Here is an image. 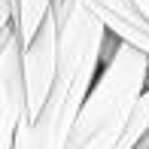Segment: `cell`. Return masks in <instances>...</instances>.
I'll return each instance as SVG.
<instances>
[{
  "label": "cell",
  "mask_w": 149,
  "mask_h": 149,
  "mask_svg": "<svg viewBox=\"0 0 149 149\" xmlns=\"http://www.w3.org/2000/svg\"><path fill=\"white\" fill-rule=\"evenodd\" d=\"M12 28V0H0V33Z\"/></svg>",
  "instance_id": "8992f818"
},
{
  "label": "cell",
  "mask_w": 149,
  "mask_h": 149,
  "mask_svg": "<svg viewBox=\"0 0 149 149\" xmlns=\"http://www.w3.org/2000/svg\"><path fill=\"white\" fill-rule=\"evenodd\" d=\"M22 52L15 28L0 33V149H15L18 125H22L28 104H24V73H22Z\"/></svg>",
  "instance_id": "3957f363"
},
{
  "label": "cell",
  "mask_w": 149,
  "mask_h": 149,
  "mask_svg": "<svg viewBox=\"0 0 149 149\" xmlns=\"http://www.w3.org/2000/svg\"><path fill=\"white\" fill-rule=\"evenodd\" d=\"M134 3H137V6H140V9H143V15L149 18V0H134Z\"/></svg>",
  "instance_id": "52a82bcc"
},
{
  "label": "cell",
  "mask_w": 149,
  "mask_h": 149,
  "mask_svg": "<svg viewBox=\"0 0 149 149\" xmlns=\"http://www.w3.org/2000/svg\"><path fill=\"white\" fill-rule=\"evenodd\" d=\"M146 85L149 55L116 37H107L104 64L76 116L67 149H116Z\"/></svg>",
  "instance_id": "6da1fadb"
},
{
  "label": "cell",
  "mask_w": 149,
  "mask_h": 149,
  "mask_svg": "<svg viewBox=\"0 0 149 149\" xmlns=\"http://www.w3.org/2000/svg\"><path fill=\"white\" fill-rule=\"evenodd\" d=\"M79 3L100 18L110 37L149 55V18L134 0H79Z\"/></svg>",
  "instance_id": "277c9868"
},
{
  "label": "cell",
  "mask_w": 149,
  "mask_h": 149,
  "mask_svg": "<svg viewBox=\"0 0 149 149\" xmlns=\"http://www.w3.org/2000/svg\"><path fill=\"white\" fill-rule=\"evenodd\" d=\"M22 73H24V104H28L24 119L37 122L52 88H55V76H58V12H55V6H52L49 18L43 22V28L37 31V37L24 46Z\"/></svg>",
  "instance_id": "7a4b0ae2"
},
{
  "label": "cell",
  "mask_w": 149,
  "mask_h": 149,
  "mask_svg": "<svg viewBox=\"0 0 149 149\" xmlns=\"http://www.w3.org/2000/svg\"><path fill=\"white\" fill-rule=\"evenodd\" d=\"M52 3L55 0H12V28L22 46H28L37 37V31L52 12Z\"/></svg>",
  "instance_id": "5b68a950"
}]
</instances>
